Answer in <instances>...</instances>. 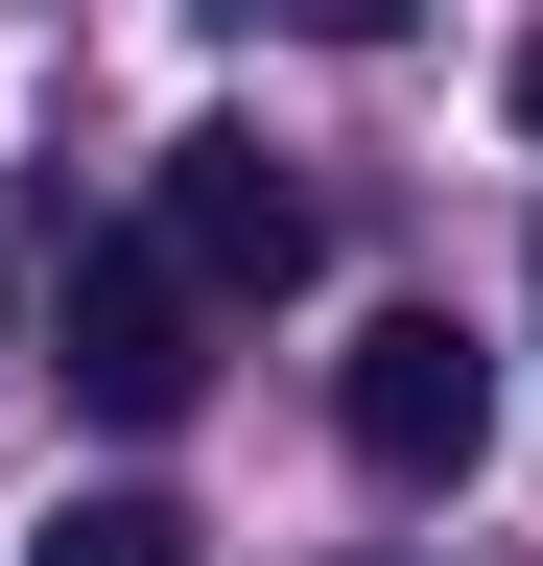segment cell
Segmentation results:
<instances>
[{
	"instance_id": "cell-3",
	"label": "cell",
	"mask_w": 543,
	"mask_h": 566,
	"mask_svg": "<svg viewBox=\"0 0 543 566\" xmlns=\"http://www.w3.org/2000/svg\"><path fill=\"white\" fill-rule=\"evenodd\" d=\"M48 331H72V401H95V424H189V401H213V283H189L166 237L72 260V307H48Z\"/></svg>"
},
{
	"instance_id": "cell-4",
	"label": "cell",
	"mask_w": 543,
	"mask_h": 566,
	"mask_svg": "<svg viewBox=\"0 0 543 566\" xmlns=\"http://www.w3.org/2000/svg\"><path fill=\"white\" fill-rule=\"evenodd\" d=\"M24 566H213V543H189V495H143V472H118V495H48V520H24Z\"/></svg>"
},
{
	"instance_id": "cell-1",
	"label": "cell",
	"mask_w": 543,
	"mask_h": 566,
	"mask_svg": "<svg viewBox=\"0 0 543 566\" xmlns=\"http://www.w3.org/2000/svg\"><path fill=\"white\" fill-rule=\"evenodd\" d=\"M331 449H355L378 495H472L497 472V354H472L449 307H378L355 354H331Z\"/></svg>"
},
{
	"instance_id": "cell-6",
	"label": "cell",
	"mask_w": 543,
	"mask_h": 566,
	"mask_svg": "<svg viewBox=\"0 0 543 566\" xmlns=\"http://www.w3.org/2000/svg\"><path fill=\"white\" fill-rule=\"evenodd\" d=\"M520 142H543V48H520Z\"/></svg>"
},
{
	"instance_id": "cell-2",
	"label": "cell",
	"mask_w": 543,
	"mask_h": 566,
	"mask_svg": "<svg viewBox=\"0 0 543 566\" xmlns=\"http://www.w3.org/2000/svg\"><path fill=\"white\" fill-rule=\"evenodd\" d=\"M166 260L213 283V307H284V283L331 260V212H307V166H284L260 118H189V142H166Z\"/></svg>"
},
{
	"instance_id": "cell-5",
	"label": "cell",
	"mask_w": 543,
	"mask_h": 566,
	"mask_svg": "<svg viewBox=\"0 0 543 566\" xmlns=\"http://www.w3.org/2000/svg\"><path fill=\"white\" fill-rule=\"evenodd\" d=\"M237 24H307V48H401V0H237Z\"/></svg>"
}]
</instances>
